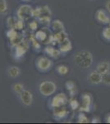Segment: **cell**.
I'll list each match as a JSON object with an SVG mask.
<instances>
[{"label": "cell", "mask_w": 110, "mask_h": 124, "mask_svg": "<svg viewBox=\"0 0 110 124\" xmlns=\"http://www.w3.org/2000/svg\"><path fill=\"white\" fill-rule=\"evenodd\" d=\"M76 65L82 69H87L93 64V55L87 51H81L74 57Z\"/></svg>", "instance_id": "cell-1"}, {"label": "cell", "mask_w": 110, "mask_h": 124, "mask_svg": "<svg viewBox=\"0 0 110 124\" xmlns=\"http://www.w3.org/2000/svg\"><path fill=\"white\" fill-rule=\"evenodd\" d=\"M7 35V37L9 39V41H12V40L15 39L16 37H17L18 35V32L17 31V29H14V28H10L8 31H7L6 33Z\"/></svg>", "instance_id": "cell-22"}, {"label": "cell", "mask_w": 110, "mask_h": 124, "mask_svg": "<svg viewBox=\"0 0 110 124\" xmlns=\"http://www.w3.org/2000/svg\"><path fill=\"white\" fill-rule=\"evenodd\" d=\"M24 41V37L23 35H21V34H19L17 35V37H16L15 39L12 40V41H10V43H11V46L13 47H16L17 45H19L21 42H22Z\"/></svg>", "instance_id": "cell-20"}, {"label": "cell", "mask_w": 110, "mask_h": 124, "mask_svg": "<svg viewBox=\"0 0 110 124\" xmlns=\"http://www.w3.org/2000/svg\"><path fill=\"white\" fill-rule=\"evenodd\" d=\"M69 104H70V107L71 108V109H73V110L77 109L80 106L78 101L75 99H71V100H70V102H69Z\"/></svg>", "instance_id": "cell-31"}, {"label": "cell", "mask_w": 110, "mask_h": 124, "mask_svg": "<svg viewBox=\"0 0 110 124\" xmlns=\"http://www.w3.org/2000/svg\"><path fill=\"white\" fill-rule=\"evenodd\" d=\"M53 65V62L50 59L47 57H39L36 61V67L40 71H47L50 70V68Z\"/></svg>", "instance_id": "cell-6"}, {"label": "cell", "mask_w": 110, "mask_h": 124, "mask_svg": "<svg viewBox=\"0 0 110 124\" xmlns=\"http://www.w3.org/2000/svg\"><path fill=\"white\" fill-rule=\"evenodd\" d=\"M56 70H57V72L59 74V75H67V73H68V67L67 66V65H58L57 68H56Z\"/></svg>", "instance_id": "cell-23"}, {"label": "cell", "mask_w": 110, "mask_h": 124, "mask_svg": "<svg viewBox=\"0 0 110 124\" xmlns=\"http://www.w3.org/2000/svg\"><path fill=\"white\" fill-rule=\"evenodd\" d=\"M25 27V23H24V20H21V19H19L17 20V23H16V27H15V29L17 30H21L24 28Z\"/></svg>", "instance_id": "cell-32"}, {"label": "cell", "mask_w": 110, "mask_h": 124, "mask_svg": "<svg viewBox=\"0 0 110 124\" xmlns=\"http://www.w3.org/2000/svg\"><path fill=\"white\" fill-rule=\"evenodd\" d=\"M29 46H30V41L24 39L22 42H21L19 45H17L15 47V55H14L15 59L20 60L21 58H22L23 55L27 51V50L29 49Z\"/></svg>", "instance_id": "cell-4"}, {"label": "cell", "mask_w": 110, "mask_h": 124, "mask_svg": "<svg viewBox=\"0 0 110 124\" xmlns=\"http://www.w3.org/2000/svg\"><path fill=\"white\" fill-rule=\"evenodd\" d=\"M81 100L82 104L80 108V111L83 113H89L91 112V108L92 104V98L90 93H84L81 96Z\"/></svg>", "instance_id": "cell-7"}, {"label": "cell", "mask_w": 110, "mask_h": 124, "mask_svg": "<svg viewBox=\"0 0 110 124\" xmlns=\"http://www.w3.org/2000/svg\"><path fill=\"white\" fill-rule=\"evenodd\" d=\"M8 75L12 78H17L21 75V70L17 66H11L7 70Z\"/></svg>", "instance_id": "cell-17"}, {"label": "cell", "mask_w": 110, "mask_h": 124, "mask_svg": "<svg viewBox=\"0 0 110 124\" xmlns=\"http://www.w3.org/2000/svg\"><path fill=\"white\" fill-rule=\"evenodd\" d=\"M51 29L54 33L60 32V31H64V25L60 20H54L51 23Z\"/></svg>", "instance_id": "cell-14"}, {"label": "cell", "mask_w": 110, "mask_h": 124, "mask_svg": "<svg viewBox=\"0 0 110 124\" xmlns=\"http://www.w3.org/2000/svg\"><path fill=\"white\" fill-rule=\"evenodd\" d=\"M65 87L67 90L69 91L70 95L71 97H73L76 93V84L74 83L73 81H67V83L65 84Z\"/></svg>", "instance_id": "cell-18"}, {"label": "cell", "mask_w": 110, "mask_h": 124, "mask_svg": "<svg viewBox=\"0 0 110 124\" xmlns=\"http://www.w3.org/2000/svg\"><path fill=\"white\" fill-rule=\"evenodd\" d=\"M91 123H100V120L98 118V117H94V118L92 119Z\"/></svg>", "instance_id": "cell-34"}, {"label": "cell", "mask_w": 110, "mask_h": 124, "mask_svg": "<svg viewBox=\"0 0 110 124\" xmlns=\"http://www.w3.org/2000/svg\"><path fill=\"white\" fill-rule=\"evenodd\" d=\"M67 38H68V36H67V34L64 31L53 34V40H54L55 42L58 44L63 42V41H65V40Z\"/></svg>", "instance_id": "cell-16"}, {"label": "cell", "mask_w": 110, "mask_h": 124, "mask_svg": "<svg viewBox=\"0 0 110 124\" xmlns=\"http://www.w3.org/2000/svg\"><path fill=\"white\" fill-rule=\"evenodd\" d=\"M102 83L106 85H110V72L102 75Z\"/></svg>", "instance_id": "cell-30"}, {"label": "cell", "mask_w": 110, "mask_h": 124, "mask_svg": "<svg viewBox=\"0 0 110 124\" xmlns=\"http://www.w3.org/2000/svg\"><path fill=\"white\" fill-rule=\"evenodd\" d=\"M29 28L32 31H36L38 29V23L36 21H32L29 23Z\"/></svg>", "instance_id": "cell-33"}, {"label": "cell", "mask_w": 110, "mask_h": 124, "mask_svg": "<svg viewBox=\"0 0 110 124\" xmlns=\"http://www.w3.org/2000/svg\"><path fill=\"white\" fill-rule=\"evenodd\" d=\"M67 102H68L67 96L63 93H60L52 99L50 105L52 108L61 107V106H65L67 103Z\"/></svg>", "instance_id": "cell-5"}, {"label": "cell", "mask_w": 110, "mask_h": 124, "mask_svg": "<svg viewBox=\"0 0 110 124\" xmlns=\"http://www.w3.org/2000/svg\"><path fill=\"white\" fill-rule=\"evenodd\" d=\"M102 36L105 40L107 41H110V23L109 24L107 27H105L102 31Z\"/></svg>", "instance_id": "cell-27"}, {"label": "cell", "mask_w": 110, "mask_h": 124, "mask_svg": "<svg viewBox=\"0 0 110 124\" xmlns=\"http://www.w3.org/2000/svg\"><path fill=\"white\" fill-rule=\"evenodd\" d=\"M45 51L46 54L49 55V56L54 58V59H57L58 58L60 55H61V51L60 50H58V49H55L53 48V46H48L45 48Z\"/></svg>", "instance_id": "cell-13"}, {"label": "cell", "mask_w": 110, "mask_h": 124, "mask_svg": "<svg viewBox=\"0 0 110 124\" xmlns=\"http://www.w3.org/2000/svg\"><path fill=\"white\" fill-rule=\"evenodd\" d=\"M39 90L44 96H50L57 90V85L52 81H44L39 85Z\"/></svg>", "instance_id": "cell-2"}, {"label": "cell", "mask_w": 110, "mask_h": 124, "mask_svg": "<svg viewBox=\"0 0 110 124\" xmlns=\"http://www.w3.org/2000/svg\"><path fill=\"white\" fill-rule=\"evenodd\" d=\"M29 41L31 43V45L33 46L34 48H35V49H37V50L40 49L41 46H40V44L39 43V41L35 38V34H32V33L31 34V36L29 37Z\"/></svg>", "instance_id": "cell-19"}, {"label": "cell", "mask_w": 110, "mask_h": 124, "mask_svg": "<svg viewBox=\"0 0 110 124\" xmlns=\"http://www.w3.org/2000/svg\"><path fill=\"white\" fill-rule=\"evenodd\" d=\"M23 1H30V0H23Z\"/></svg>", "instance_id": "cell-37"}, {"label": "cell", "mask_w": 110, "mask_h": 124, "mask_svg": "<svg viewBox=\"0 0 110 124\" xmlns=\"http://www.w3.org/2000/svg\"><path fill=\"white\" fill-rule=\"evenodd\" d=\"M110 70V63L108 61H103L101 63H99L97 65L96 70L100 73L101 75H104V74L108 73Z\"/></svg>", "instance_id": "cell-15"}, {"label": "cell", "mask_w": 110, "mask_h": 124, "mask_svg": "<svg viewBox=\"0 0 110 124\" xmlns=\"http://www.w3.org/2000/svg\"><path fill=\"white\" fill-rule=\"evenodd\" d=\"M90 122L89 118L86 117V115L83 113H81L79 115H78V117H77V123H88Z\"/></svg>", "instance_id": "cell-24"}, {"label": "cell", "mask_w": 110, "mask_h": 124, "mask_svg": "<svg viewBox=\"0 0 110 124\" xmlns=\"http://www.w3.org/2000/svg\"><path fill=\"white\" fill-rule=\"evenodd\" d=\"M39 20V23L43 24L45 26H50L51 25V18H50V16H41L39 18H38Z\"/></svg>", "instance_id": "cell-21"}, {"label": "cell", "mask_w": 110, "mask_h": 124, "mask_svg": "<svg viewBox=\"0 0 110 124\" xmlns=\"http://www.w3.org/2000/svg\"><path fill=\"white\" fill-rule=\"evenodd\" d=\"M106 123H110V114L107 116V117H106Z\"/></svg>", "instance_id": "cell-36"}, {"label": "cell", "mask_w": 110, "mask_h": 124, "mask_svg": "<svg viewBox=\"0 0 110 124\" xmlns=\"http://www.w3.org/2000/svg\"><path fill=\"white\" fill-rule=\"evenodd\" d=\"M58 45L61 53H67L69 51H71V49H72V45H71V42L69 40V38L66 39L65 41H63V42H61Z\"/></svg>", "instance_id": "cell-12"}, {"label": "cell", "mask_w": 110, "mask_h": 124, "mask_svg": "<svg viewBox=\"0 0 110 124\" xmlns=\"http://www.w3.org/2000/svg\"><path fill=\"white\" fill-rule=\"evenodd\" d=\"M20 99L22 103L26 106H30L33 103V95L29 90H24L20 94Z\"/></svg>", "instance_id": "cell-9"}, {"label": "cell", "mask_w": 110, "mask_h": 124, "mask_svg": "<svg viewBox=\"0 0 110 124\" xmlns=\"http://www.w3.org/2000/svg\"><path fill=\"white\" fill-rule=\"evenodd\" d=\"M87 80L91 85H99V84L102 83V75L100 73H99L97 70L92 71L88 75Z\"/></svg>", "instance_id": "cell-8"}, {"label": "cell", "mask_w": 110, "mask_h": 124, "mask_svg": "<svg viewBox=\"0 0 110 124\" xmlns=\"http://www.w3.org/2000/svg\"><path fill=\"white\" fill-rule=\"evenodd\" d=\"M96 19L99 23L103 24H109L110 23V17L107 15L104 10L99 9L96 12Z\"/></svg>", "instance_id": "cell-11"}, {"label": "cell", "mask_w": 110, "mask_h": 124, "mask_svg": "<svg viewBox=\"0 0 110 124\" xmlns=\"http://www.w3.org/2000/svg\"><path fill=\"white\" fill-rule=\"evenodd\" d=\"M106 8L108 9V11H109V13H110V1L108 2L107 4H106Z\"/></svg>", "instance_id": "cell-35"}, {"label": "cell", "mask_w": 110, "mask_h": 124, "mask_svg": "<svg viewBox=\"0 0 110 124\" xmlns=\"http://www.w3.org/2000/svg\"><path fill=\"white\" fill-rule=\"evenodd\" d=\"M13 91L17 94H21V93L24 90V86L21 83H17L13 85Z\"/></svg>", "instance_id": "cell-26"}, {"label": "cell", "mask_w": 110, "mask_h": 124, "mask_svg": "<svg viewBox=\"0 0 110 124\" xmlns=\"http://www.w3.org/2000/svg\"><path fill=\"white\" fill-rule=\"evenodd\" d=\"M69 113V111L67 110L65 106H61V107L53 108V116L57 119H63L67 117Z\"/></svg>", "instance_id": "cell-10"}, {"label": "cell", "mask_w": 110, "mask_h": 124, "mask_svg": "<svg viewBox=\"0 0 110 124\" xmlns=\"http://www.w3.org/2000/svg\"><path fill=\"white\" fill-rule=\"evenodd\" d=\"M7 10V3L6 0H0V14H3Z\"/></svg>", "instance_id": "cell-29"}, {"label": "cell", "mask_w": 110, "mask_h": 124, "mask_svg": "<svg viewBox=\"0 0 110 124\" xmlns=\"http://www.w3.org/2000/svg\"><path fill=\"white\" fill-rule=\"evenodd\" d=\"M32 11L33 8H31V6L28 4L21 5L17 11V16L19 19L26 21L30 19V17H32Z\"/></svg>", "instance_id": "cell-3"}, {"label": "cell", "mask_w": 110, "mask_h": 124, "mask_svg": "<svg viewBox=\"0 0 110 124\" xmlns=\"http://www.w3.org/2000/svg\"><path fill=\"white\" fill-rule=\"evenodd\" d=\"M16 23H17V19L13 17H8L7 18V26L8 28H14L16 27Z\"/></svg>", "instance_id": "cell-25"}, {"label": "cell", "mask_w": 110, "mask_h": 124, "mask_svg": "<svg viewBox=\"0 0 110 124\" xmlns=\"http://www.w3.org/2000/svg\"><path fill=\"white\" fill-rule=\"evenodd\" d=\"M42 16V9L41 7H37L33 9L32 11V17H35V18H39Z\"/></svg>", "instance_id": "cell-28"}]
</instances>
